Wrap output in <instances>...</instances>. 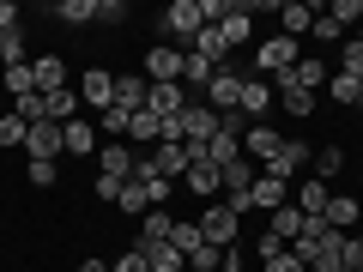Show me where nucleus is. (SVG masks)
Here are the masks:
<instances>
[{"label": "nucleus", "mask_w": 363, "mask_h": 272, "mask_svg": "<svg viewBox=\"0 0 363 272\" xmlns=\"http://www.w3.org/2000/svg\"><path fill=\"white\" fill-rule=\"evenodd\" d=\"M303 55H297V37H267L255 49V67H260V79H279V73H291Z\"/></svg>", "instance_id": "1"}, {"label": "nucleus", "mask_w": 363, "mask_h": 272, "mask_svg": "<svg viewBox=\"0 0 363 272\" xmlns=\"http://www.w3.org/2000/svg\"><path fill=\"white\" fill-rule=\"evenodd\" d=\"M157 25H164L169 37L194 42L200 30H206V13H200V0H169V6H164V18H157Z\"/></svg>", "instance_id": "2"}, {"label": "nucleus", "mask_w": 363, "mask_h": 272, "mask_svg": "<svg viewBox=\"0 0 363 272\" xmlns=\"http://www.w3.org/2000/svg\"><path fill=\"white\" fill-rule=\"evenodd\" d=\"M145 85H182V49L176 42H152L145 49Z\"/></svg>", "instance_id": "3"}, {"label": "nucleus", "mask_w": 363, "mask_h": 272, "mask_svg": "<svg viewBox=\"0 0 363 272\" xmlns=\"http://www.w3.org/2000/svg\"><path fill=\"white\" fill-rule=\"evenodd\" d=\"M218 128H224V115L212 103H188V109H182V145H206Z\"/></svg>", "instance_id": "4"}, {"label": "nucleus", "mask_w": 363, "mask_h": 272, "mask_svg": "<svg viewBox=\"0 0 363 272\" xmlns=\"http://www.w3.org/2000/svg\"><path fill=\"white\" fill-rule=\"evenodd\" d=\"M194 224H200V236H206L212 248H236V224H242V218H236L230 206H206Z\"/></svg>", "instance_id": "5"}, {"label": "nucleus", "mask_w": 363, "mask_h": 272, "mask_svg": "<svg viewBox=\"0 0 363 272\" xmlns=\"http://www.w3.org/2000/svg\"><path fill=\"white\" fill-rule=\"evenodd\" d=\"M206 103L218 109V115H236V103H242V73H236V67H218V73H212Z\"/></svg>", "instance_id": "6"}, {"label": "nucleus", "mask_w": 363, "mask_h": 272, "mask_svg": "<svg viewBox=\"0 0 363 272\" xmlns=\"http://www.w3.org/2000/svg\"><path fill=\"white\" fill-rule=\"evenodd\" d=\"M303 164H315V145H309V140H285L272 164H260V176H279V181H291Z\"/></svg>", "instance_id": "7"}, {"label": "nucleus", "mask_w": 363, "mask_h": 272, "mask_svg": "<svg viewBox=\"0 0 363 272\" xmlns=\"http://www.w3.org/2000/svg\"><path fill=\"white\" fill-rule=\"evenodd\" d=\"M25 152H30V157H43V164L67 157V133H61V121H37V128L25 133Z\"/></svg>", "instance_id": "8"}, {"label": "nucleus", "mask_w": 363, "mask_h": 272, "mask_svg": "<svg viewBox=\"0 0 363 272\" xmlns=\"http://www.w3.org/2000/svg\"><path fill=\"white\" fill-rule=\"evenodd\" d=\"M79 97H85L97 115H104V109H116V73H104V67H85V85H79Z\"/></svg>", "instance_id": "9"}, {"label": "nucleus", "mask_w": 363, "mask_h": 272, "mask_svg": "<svg viewBox=\"0 0 363 272\" xmlns=\"http://www.w3.org/2000/svg\"><path fill=\"white\" fill-rule=\"evenodd\" d=\"M279 128H267V121H255V128H242V157H255V164H272L279 157Z\"/></svg>", "instance_id": "10"}, {"label": "nucleus", "mask_w": 363, "mask_h": 272, "mask_svg": "<svg viewBox=\"0 0 363 272\" xmlns=\"http://www.w3.org/2000/svg\"><path fill=\"white\" fill-rule=\"evenodd\" d=\"M321 85H327V61H297L291 73H279V91H309L315 97Z\"/></svg>", "instance_id": "11"}, {"label": "nucleus", "mask_w": 363, "mask_h": 272, "mask_svg": "<svg viewBox=\"0 0 363 272\" xmlns=\"http://www.w3.org/2000/svg\"><path fill=\"white\" fill-rule=\"evenodd\" d=\"M97 176H116V181H133V152L121 140L97 145Z\"/></svg>", "instance_id": "12"}, {"label": "nucleus", "mask_w": 363, "mask_h": 272, "mask_svg": "<svg viewBox=\"0 0 363 272\" xmlns=\"http://www.w3.org/2000/svg\"><path fill=\"white\" fill-rule=\"evenodd\" d=\"M315 30V6L309 0H285L279 6V37H309Z\"/></svg>", "instance_id": "13"}, {"label": "nucleus", "mask_w": 363, "mask_h": 272, "mask_svg": "<svg viewBox=\"0 0 363 272\" xmlns=\"http://www.w3.org/2000/svg\"><path fill=\"white\" fill-rule=\"evenodd\" d=\"M169 230H176V212H164V206H152L140 218V236H133V248H152V242H169Z\"/></svg>", "instance_id": "14"}, {"label": "nucleus", "mask_w": 363, "mask_h": 272, "mask_svg": "<svg viewBox=\"0 0 363 272\" xmlns=\"http://www.w3.org/2000/svg\"><path fill=\"white\" fill-rule=\"evenodd\" d=\"M327 224H333L339 236H351V230L363 224V200H351V194H333V200H327Z\"/></svg>", "instance_id": "15"}, {"label": "nucleus", "mask_w": 363, "mask_h": 272, "mask_svg": "<svg viewBox=\"0 0 363 272\" xmlns=\"http://www.w3.org/2000/svg\"><path fill=\"white\" fill-rule=\"evenodd\" d=\"M145 97H152V85H145V73H116V109H145Z\"/></svg>", "instance_id": "16"}, {"label": "nucleus", "mask_w": 363, "mask_h": 272, "mask_svg": "<svg viewBox=\"0 0 363 272\" xmlns=\"http://www.w3.org/2000/svg\"><path fill=\"white\" fill-rule=\"evenodd\" d=\"M145 164H152L164 181H182V176H188V157H182V145H152V152H145Z\"/></svg>", "instance_id": "17"}, {"label": "nucleus", "mask_w": 363, "mask_h": 272, "mask_svg": "<svg viewBox=\"0 0 363 272\" xmlns=\"http://www.w3.org/2000/svg\"><path fill=\"white\" fill-rule=\"evenodd\" d=\"M218 176H224V188H230V200H248V188L260 181V164H248V157H236V164H224Z\"/></svg>", "instance_id": "18"}, {"label": "nucleus", "mask_w": 363, "mask_h": 272, "mask_svg": "<svg viewBox=\"0 0 363 272\" xmlns=\"http://www.w3.org/2000/svg\"><path fill=\"white\" fill-rule=\"evenodd\" d=\"M30 73H37V91H43V97H49V91H67V61H61V55H37Z\"/></svg>", "instance_id": "19"}, {"label": "nucleus", "mask_w": 363, "mask_h": 272, "mask_svg": "<svg viewBox=\"0 0 363 272\" xmlns=\"http://www.w3.org/2000/svg\"><path fill=\"white\" fill-rule=\"evenodd\" d=\"M145 109H152L157 121H169V115H182V109H188V97H182V85H152Z\"/></svg>", "instance_id": "20"}, {"label": "nucleus", "mask_w": 363, "mask_h": 272, "mask_svg": "<svg viewBox=\"0 0 363 272\" xmlns=\"http://www.w3.org/2000/svg\"><path fill=\"white\" fill-rule=\"evenodd\" d=\"M272 109V85L267 79H242V103H236V115H267Z\"/></svg>", "instance_id": "21"}, {"label": "nucleus", "mask_w": 363, "mask_h": 272, "mask_svg": "<svg viewBox=\"0 0 363 272\" xmlns=\"http://www.w3.org/2000/svg\"><path fill=\"white\" fill-rule=\"evenodd\" d=\"M182 181H188V194H200V200H212V194L224 188L218 164H188V176H182Z\"/></svg>", "instance_id": "22"}, {"label": "nucleus", "mask_w": 363, "mask_h": 272, "mask_svg": "<svg viewBox=\"0 0 363 272\" xmlns=\"http://www.w3.org/2000/svg\"><path fill=\"white\" fill-rule=\"evenodd\" d=\"M218 30H224V42H248L255 37V18H248V6H224V18H218Z\"/></svg>", "instance_id": "23"}, {"label": "nucleus", "mask_w": 363, "mask_h": 272, "mask_svg": "<svg viewBox=\"0 0 363 272\" xmlns=\"http://www.w3.org/2000/svg\"><path fill=\"white\" fill-rule=\"evenodd\" d=\"M327 97H333L339 109H363V79H351V73H333V79H327Z\"/></svg>", "instance_id": "24"}, {"label": "nucleus", "mask_w": 363, "mask_h": 272, "mask_svg": "<svg viewBox=\"0 0 363 272\" xmlns=\"http://www.w3.org/2000/svg\"><path fill=\"white\" fill-rule=\"evenodd\" d=\"M67 152H73V157H97V128H91V121L85 115H79V121H67Z\"/></svg>", "instance_id": "25"}, {"label": "nucleus", "mask_w": 363, "mask_h": 272, "mask_svg": "<svg viewBox=\"0 0 363 272\" xmlns=\"http://www.w3.org/2000/svg\"><path fill=\"white\" fill-rule=\"evenodd\" d=\"M140 254H145L152 272H182V266H188V254H182L176 242H152V248H140Z\"/></svg>", "instance_id": "26"}, {"label": "nucleus", "mask_w": 363, "mask_h": 272, "mask_svg": "<svg viewBox=\"0 0 363 272\" xmlns=\"http://www.w3.org/2000/svg\"><path fill=\"white\" fill-rule=\"evenodd\" d=\"M285 188H291V181H279V176H260L255 188H248V200H255L260 212H279V206H285Z\"/></svg>", "instance_id": "27"}, {"label": "nucleus", "mask_w": 363, "mask_h": 272, "mask_svg": "<svg viewBox=\"0 0 363 272\" xmlns=\"http://www.w3.org/2000/svg\"><path fill=\"white\" fill-rule=\"evenodd\" d=\"M128 133H133V145H157V140H164V121H157L152 109H133V115H128Z\"/></svg>", "instance_id": "28"}, {"label": "nucleus", "mask_w": 363, "mask_h": 272, "mask_svg": "<svg viewBox=\"0 0 363 272\" xmlns=\"http://www.w3.org/2000/svg\"><path fill=\"white\" fill-rule=\"evenodd\" d=\"M61 25H97V0H55L49 6Z\"/></svg>", "instance_id": "29"}, {"label": "nucleus", "mask_w": 363, "mask_h": 272, "mask_svg": "<svg viewBox=\"0 0 363 272\" xmlns=\"http://www.w3.org/2000/svg\"><path fill=\"white\" fill-rule=\"evenodd\" d=\"M0 85L13 91V103H18V97H37V73H30V61L6 67V73H0Z\"/></svg>", "instance_id": "30"}, {"label": "nucleus", "mask_w": 363, "mask_h": 272, "mask_svg": "<svg viewBox=\"0 0 363 272\" xmlns=\"http://www.w3.org/2000/svg\"><path fill=\"white\" fill-rule=\"evenodd\" d=\"M194 55H206L212 67H224V55H230V42H224V30H218V25H206V30L194 37Z\"/></svg>", "instance_id": "31"}, {"label": "nucleus", "mask_w": 363, "mask_h": 272, "mask_svg": "<svg viewBox=\"0 0 363 272\" xmlns=\"http://www.w3.org/2000/svg\"><path fill=\"white\" fill-rule=\"evenodd\" d=\"M212 73H218V67H212L206 55H194V49L182 55V85H200V91H206V85H212Z\"/></svg>", "instance_id": "32"}, {"label": "nucleus", "mask_w": 363, "mask_h": 272, "mask_svg": "<svg viewBox=\"0 0 363 272\" xmlns=\"http://www.w3.org/2000/svg\"><path fill=\"white\" fill-rule=\"evenodd\" d=\"M116 212H128V218H145V212H152V194H145L140 181H121V200H116Z\"/></svg>", "instance_id": "33"}, {"label": "nucleus", "mask_w": 363, "mask_h": 272, "mask_svg": "<svg viewBox=\"0 0 363 272\" xmlns=\"http://www.w3.org/2000/svg\"><path fill=\"white\" fill-rule=\"evenodd\" d=\"M327 200H333V194H327L321 176H309V181L297 188V212H327Z\"/></svg>", "instance_id": "34"}, {"label": "nucleus", "mask_w": 363, "mask_h": 272, "mask_svg": "<svg viewBox=\"0 0 363 272\" xmlns=\"http://www.w3.org/2000/svg\"><path fill=\"white\" fill-rule=\"evenodd\" d=\"M297 230H303V212L297 206H279V212H272V236H279V242H297Z\"/></svg>", "instance_id": "35"}, {"label": "nucleus", "mask_w": 363, "mask_h": 272, "mask_svg": "<svg viewBox=\"0 0 363 272\" xmlns=\"http://www.w3.org/2000/svg\"><path fill=\"white\" fill-rule=\"evenodd\" d=\"M339 169H345V145H321V152H315V176L333 181Z\"/></svg>", "instance_id": "36"}, {"label": "nucleus", "mask_w": 363, "mask_h": 272, "mask_svg": "<svg viewBox=\"0 0 363 272\" xmlns=\"http://www.w3.org/2000/svg\"><path fill=\"white\" fill-rule=\"evenodd\" d=\"M18 61H25V25L0 30V67H18Z\"/></svg>", "instance_id": "37"}, {"label": "nucleus", "mask_w": 363, "mask_h": 272, "mask_svg": "<svg viewBox=\"0 0 363 272\" xmlns=\"http://www.w3.org/2000/svg\"><path fill=\"white\" fill-rule=\"evenodd\" d=\"M169 242H176L182 254H194V248L206 242V236H200V224H194V218H176V230H169Z\"/></svg>", "instance_id": "38"}, {"label": "nucleus", "mask_w": 363, "mask_h": 272, "mask_svg": "<svg viewBox=\"0 0 363 272\" xmlns=\"http://www.w3.org/2000/svg\"><path fill=\"white\" fill-rule=\"evenodd\" d=\"M327 18H333L339 30H351V25H363V0H333V6H327Z\"/></svg>", "instance_id": "39"}, {"label": "nucleus", "mask_w": 363, "mask_h": 272, "mask_svg": "<svg viewBox=\"0 0 363 272\" xmlns=\"http://www.w3.org/2000/svg\"><path fill=\"white\" fill-rule=\"evenodd\" d=\"M279 103H285V115H297V121L315 115V97H309V91H279Z\"/></svg>", "instance_id": "40"}, {"label": "nucleus", "mask_w": 363, "mask_h": 272, "mask_svg": "<svg viewBox=\"0 0 363 272\" xmlns=\"http://www.w3.org/2000/svg\"><path fill=\"white\" fill-rule=\"evenodd\" d=\"M25 115H0V152H6V145H25Z\"/></svg>", "instance_id": "41"}, {"label": "nucleus", "mask_w": 363, "mask_h": 272, "mask_svg": "<svg viewBox=\"0 0 363 272\" xmlns=\"http://www.w3.org/2000/svg\"><path fill=\"white\" fill-rule=\"evenodd\" d=\"M339 73H351V79H363V42L351 37L345 49H339Z\"/></svg>", "instance_id": "42"}, {"label": "nucleus", "mask_w": 363, "mask_h": 272, "mask_svg": "<svg viewBox=\"0 0 363 272\" xmlns=\"http://www.w3.org/2000/svg\"><path fill=\"white\" fill-rule=\"evenodd\" d=\"M260 272H309V266H303V260L291 254V248H279V254H267V260H260Z\"/></svg>", "instance_id": "43"}, {"label": "nucleus", "mask_w": 363, "mask_h": 272, "mask_svg": "<svg viewBox=\"0 0 363 272\" xmlns=\"http://www.w3.org/2000/svg\"><path fill=\"white\" fill-rule=\"evenodd\" d=\"M97 128H104L109 140H128V109H104V115H97Z\"/></svg>", "instance_id": "44"}, {"label": "nucleus", "mask_w": 363, "mask_h": 272, "mask_svg": "<svg viewBox=\"0 0 363 272\" xmlns=\"http://www.w3.org/2000/svg\"><path fill=\"white\" fill-rule=\"evenodd\" d=\"M345 272H363V230L345 236Z\"/></svg>", "instance_id": "45"}, {"label": "nucleus", "mask_w": 363, "mask_h": 272, "mask_svg": "<svg viewBox=\"0 0 363 272\" xmlns=\"http://www.w3.org/2000/svg\"><path fill=\"white\" fill-rule=\"evenodd\" d=\"M55 176H61L55 164H43V157H30V188H55Z\"/></svg>", "instance_id": "46"}, {"label": "nucleus", "mask_w": 363, "mask_h": 272, "mask_svg": "<svg viewBox=\"0 0 363 272\" xmlns=\"http://www.w3.org/2000/svg\"><path fill=\"white\" fill-rule=\"evenodd\" d=\"M309 37H315V42H339V37H345V30H339V25H333V18H327V13H315V30H309Z\"/></svg>", "instance_id": "47"}, {"label": "nucleus", "mask_w": 363, "mask_h": 272, "mask_svg": "<svg viewBox=\"0 0 363 272\" xmlns=\"http://www.w3.org/2000/svg\"><path fill=\"white\" fill-rule=\"evenodd\" d=\"M121 18H128L121 0H97V25H121Z\"/></svg>", "instance_id": "48"}, {"label": "nucleus", "mask_w": 363, "mask_h": 272, "mask_svg": "<svg viewBox=\"0 0 363 272\" xmlns=\"http://www.w3.org/2000/svg\"><path fill=\"white\" fill-rule=\"evenodd\" d=\"M97 200H104V206H116V200H121V181H116V176H97Z\"/></svg>", "instance_id": "49"}, {"label": "nucleus", "mask_w": 363, "mask_h": 272, "mask_svg": "<svg viewBox=\"0 0 363 272\" xmlns=\"http://www.w3.org/2000/svg\"><path fill=\"white\" fill-rule=\"evenodd\" d=\"M116 272H152V266H145V254L133 248V254H121V260H116Z\"/></svg>", "instance_id": "50"}, {"label": "nucleus", "mask_w": 363, "mask_h": 272, "mask_svg": "<svg viewBox=\"0 0 363 272\" xmlns=\"http://www.w3.org/2000/svg\"><path fill=\"white\" fill-rule=\"evenodd\" d=\"M18 25H25V18H18V6H13V0H0V30H18Z\"/></svg>", "instance_id": "51"}, {"label": "nucleus", "mask_w": 363, "mask_h": 272, "mask_svg": "<svg viewBox=\"0 0 363 272\" xmlns=\"http://www.w3.org/2000/svg\"><path fill=\"white\" fill-rule=\"evenodd\" d=\"M218 272H242V248H224V260H218Z\"/></svg>", "instance_id": "52"}, {"label": "nucleus", "mask_w": 363, "mask_h": 272, "mask_svg": "<svg viewBox=\"0 0 363 272\" xmlns=\"http://www.w3.org/2000/svg\"><path fill=\"white\" fill-rule=\"evenodd\" d=\"M79 272H116V266H104V260H79Z\"/></svg>", "instance_id": "53"}, {"label": "nucleus", "mask_w": 363, "mask_h": 272, "mask_svg": "<svg viewBox=\"0 0 363 272\" xmlns=\"http://www.w3.org/2000/svg\"><path fill=\"white\" fill-rule=\"evenodd\" d=\"M357 42H363V30H357Z\"/></svg>", "instance_id": "54"}, {"label": "nucleus", "mask_w": 363, "mask_h": 272, "mask_svg": "<svg viewBox=\"0 0 363 272\" xmlns=\"http://www.w3.org/2000/svg\"><path fill=\"white\" fill-rule=\"evenodd\" d=\"M357 115H363V109H357Z\"/></svg>", "instance_id": "55"}, {"label": "nucleus", "mask_w": 363, "mask_h": 272, "mask_svg": "<svg viewBox=\"0 0 363 272\" xmlns=\"http://www.w3.org/2000/svg\"><path fill=\"white\" fill-rule=\"evenodd\" d=\"M357 230H363V224H357Z\"/></svg>", "instance_id": "56"}]
</instances>
